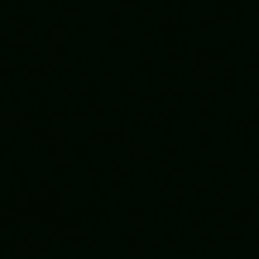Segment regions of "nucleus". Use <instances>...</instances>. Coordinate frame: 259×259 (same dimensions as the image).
<instances>
[]
</instances>
